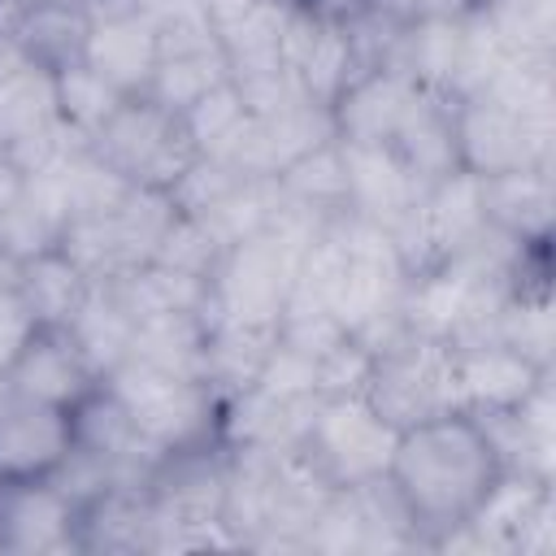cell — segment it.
Instances as JSON below:
<instances>
[{
	"label": "cell",
	"instance_id": "obj_1",
	"mask_svg": "<svg viewBox=\"0 0 556 556\" xmlns=\"http://www.w3.org/2000/svg\"><path fill=\"white\" fill-rule=\"evenodd\" d=\"M504 473L478 417L452 408L404 426L387 465V482L408 513L417 547H434L456 534Z\"/></svg>",
	"mask_w": 556,
	"mask_h": 556
},
{
	"label": "cell",
	"instance_id": "obj_2",
	"mask_svg": "<svg viewBox=\"0 0 556 556\" xmlns=\"http://www.w3.org/2000/svg\"><path fill=\"white\" fill-rule=\"evenodd\" d=\"M104 387L117 395L130 426L165 456L222 443L226 395L200 374H174L126 356L104 374Z\"/></svg>",
	"mask_w": 556,
	"mask_h": 556
},
{
	"label": "cell",
	"instance_id": "obj_3",
	"mask_svg": "<svg viewBox=\"0 0 556 556\" xmlns=\"http://www.w3.org/2000/svg\"><path fill=\"white\" fill-rule=\"evenodd\" d=\"M395 439L400 430L365 395H330L313 404L295 452L313 465V473L326 486L352 491V486L387 478Z\"/></svg>",
	"mask_w": 556,
	"mask_h": 556
},
{
	"label": "cell",
	"instance_id": "obj_4",
	"mask_svg": "<svg viewBox=\"0 0 556 556\" xmlns=\"http://www.w3.org/2000/svg\"><path fill=\"white\" fill-rule=\"evenodd\" d=\"M87 148L130 187H148V191H169L200 156L182 117L156 104L152 96H122V104L104 117V126L87 139Z\"/></svg>",
	"mask_w": 556,
	"mask_h": 556
},
{
	"label": "cell",
	"instance_id": "obj_5",
	"mask_svg": "<svg viewBox=\"0 0 556 556\" xmlns=\"http://www.w3.org/2000/svg\"><path fill=\"white\" fill-rule=\"evenodd\" d=\"M491 552V556H547L556 547V486L530 473H500L473 517L439 543V552Z\"/></svg>",
	"mask_w": 556,
	"mask_h": 556
},
{
	"label": "cell",
	"instance_id": "obj_6",
	"mask_svg": "<svg viewBox=\"0 0 556 556\" xmlns=\"http://www.w3.org/2000/svg\"><path fill=\"white\" fill-rule=\"evenodd\" d=\"M365 400L395 426H417L426 417L452 413V343L421 339V334H395L387 348L374 352V369L365 382Z\"/></svg>",
	"mask_w": 556,
	"mask_h": 556
},
{
	"label": "cell",
	"instance_id": "obj_7",
	"mask_svg": "<svg viewBox=\"0 0 556 556\" xmlns=\"http://www.w3.org/2000/svg\"><path fill=\"white\" fill-rule=\"evenodd\" d=\"M460 169L486 178L508 169H552L556 122H530L486 96H465L452 109Z\"/></svg>",
	"mask_w": 556,
	"mask_h": 556
},
{
	"label": "cell",
	"instance_id": "obj_8",
	"mask_svg": "<svg viewBox=\"0 0 556 556\" xmlns=\"http://www.w3.org/2000/svg\"><path fill=\"white\" fill-rule=\"evenodd\" d=\"M74 452V413L0 387V482L52 478Z\"/></svg>",
	"mask_w": 556,
	"mask_h": 556
},
{
	"label": "cell",
	"instance_id": "obj_9",
	"mask_svg": "<svg viewBox=\"0 0 556 556\" xmlns=\"http://www.w3.org/2000/svg\"><path fill=\"white\" fill-rule=\"evenodd\" d=\"M547 374L552 369L526 361L521 352H513L491 334L452 343V391H456V408L469 417L517 408Z\"/></svg>",
	"mask_w": 556,
	"mask_h": 556
},
{
	"label": "cell",
	"instance_id": "obj_10",
	"mask_svg": "<svg viewBox=\"0 0 556 556\" xmlns=\"http://www.w3.org/2000/svg\"><path fill=\"white\" fill-rule=\"evenodd\" d=\"M0 552L61 556L78 552V504L52 482H0Z\"/></svg>",
	"mask_w": 556,
	"mask_h": 556
},
{
	"label": "cell",
	"instance_id": "obj_11",
	"mask_svg": "<svg viewBox=\"0 0 556 556\" xmlns=\"http://www.w3.org/2000/svg\"><path fill=\"white\" fill-rule=\"evenodd\" d=\"M421 96H426V87H417L408 74H400L391 65H369L330 104L334 139L391 148L395 135L404 130V122L417 113Z\"/></svg>",
	"mask_w": 556,
	"mask_h": 556
},
{
	"label": "cell",
	"instance_id": "obj_12",
	"mask_svg": "<svg viewBox=\"0 0 556 556\" xmlns=\"http://www.w3.org/2000/svg\"><path fill=\"white\" fill-rule=\"evenodd\" d=\"M156 17L135 4H91L83 61L122 96H143L156 70Z\"/></svg>",
	"mask_w": 556,
	"mask_h": 556
},
{
	"label": "cell",
	"instance_id": "obj_13",
	"mask_svg": "<svg viewBox=\"0 0 556 556\" xmlns=\"http://www.w3.org/2000/svg\"><path fill=\"white\" fill-rule=\"evenodd\" d=\"M0 382H4V391H17L26 400L74 408L100 387V374L78 352V343L70 339L65 326H35V334L22 343V352L13 356V365L4 369Z\"/></svg>",
	"mask_w": 556,
	"mask_h": 556
},
{
	"label": "cell",
	"instance_id": "obj_14",
	"mask_svg": "<svg viewBox=\"0 0 556 556\" xmlns=\"http://www.w3.org/2000/svg\"><path fill=\"white\" fill-rule=\"evenodd\" d=\"M504 473H530L539 482H556V382L552 374L508 413L478 417Z\"/></svg>",
	"mask_w": 556,
	"mask_h": 556
},
{
	"label": "cell",
	"instance_id": "obj_15",
	"mask_svg": "<svg viewBox=\"0 0 556 556\" xmlns=\"http://www.w3.org/2000/svg\"><path fill=\"white\" fill-rule=\"evenodd\" d=\"M343 165H348V213L369 217L378 226H395L417 195L426 191V182L400 161L395 148H378V143H343Z\"/></svg>",
	"mask_w": 556,
	"mask_h": 556
},
{
	"label": "cell",
	"instance_id": "obj_16",
	"mask_svg": "<svg viewBox=\"0 0 556 556\" xmlns=\"http://www.w3.org/2000/svg\"><path fill=\"white\" fill-rule=\"evenodd\" d=\"M482 217L491 230L517 243H552L556 213V178L552 169H508L478 178Z\"/></svg>",
	"mask_w": 556,
	"mask_h": 556
},
{
	"label": "cell",
	"instance_id": "obj_17",
	"mask_svg": "<svg viewBox=\"0 0 556 556\" xmlns=\"http://www.w3.org/2000/svg\"><path fill=\"white\" fill-rule=\"evenodd\" d=\"M61 130L52 70L22 61L0 78V152H13L39 135ZM74 135V130H70Z\"/></svg>",
	"mask_w": 556,
	"mask_h": 556
},
{
	"label": "cell",
	"instance_id": "obj_18",
	"mask_svg": "<svg viewBox=\"0 0 556 556\" xmlns=\"http://www.w3.org/2000/svg\"><path fill=\"white\" fill-rule=\"evenodd\" d=\"M65 330L78 343V352L91 361V369L104 378L113 365H122L130 356L135 313L126 308V300L117 295L113 282H91V291L83 295V304L65 321Z\"/></svg>",
	"mask_w": 556,
	"mask_h": 556
},
{
	"label": "cell",
	"instance_id": "obj_19",
	"mask_svg": "<svg viewBox=\"0 0 556 556\" xmlns=\"http://www.w3.org/2000/svg\"><path fill=\"white\" fill-rule=\"evenodd\" d=\"M278 343V326H252V321H222L208 317V339H204V378L222 391H248L269 361Z\"/></svg>",
	"mask_w": 556,
	"mask_h": 556
},
{
	"label": "cell",
	"instance_id": "obj_20",
	"mask_svg": "<svg viewBox=\"0 0 556 556\" xmlns=\"http://www.w3.org/2000/svg\"><path fill=\"white\" fill-rule=\"evenodd\" d=\"M17 295H22V304L35 313V321L39 326H65L74 313H78V304H83V295L91 291V278L65 256V248L56 243V248H48V252H35V256H26L22 265H17Z\"/></svg>",
	"mask_w": 556,
	"mask_h": 556
},
{
	"label": "cell",
	"instance_id": "obj_21",
	"mask_svg": "<svg viewBox=\"0 0 556 556\" xmlns=\"http://www.w3.org/2000/svg\"><path fill=\"white\" fill-rule=\"evenodd\" d=\"M452 109H456V100H452V96L426 91V96H421V104H417V113L404 122V130H400V135H395V143H391V148L400 152V161H404V165H408L426 187L460 169V161H456Z\"/></svg>",
	"mask_w": 556,
	"mask_h": 556
},
{
	"label": "cell",
	"instance_id": "obj_22",
	"mask_svg": "<svg viewBox=\"0 0 556 556\" xmlns=\"http://www.w3.org/2000/svg\"><path fill=\"white\" fill-rule=\"evenodd\" d=\"M278 178V191L287 204L317 213L321 222H334L339 213H348V165H343V148L339 139H326L317 148H308L304 156H295Z\"/></svg>",
	"mask_w": 556,
	"mask_h": 556
},
{
	"label": "cell",
	"instance_id": "obj_23",
	"mask_svg": "<svg viewBox=\"0 0 556 556\" xmlns=\"http://www.w3.org/2000/svg\"><path fill=\"white\" fill-rule=\"evenodd\" d=\"M204 339H208V313L139 317L135 321V339H130V361L204 378Z\"/></svg>",
	"mask_w": 556,
	"mask_h": 556
},
{
	"label": "cell",
	"instance_id": "obj_24",
	"mask_svg": "<svg viewBox=\"0 0 556 556\" xmlns=\"http://www.w3.org/2000/svg\"><path fill=\"white\" fill-rule=\"evenodd\" d=\"M113 287L135 313V321L156 317V313H208V278L161 265V261L135 265L130 274L113 278Z\"/></svg>",
	"mask_w": 556,
	"mask_h": 556
},
{
	"label": "cell",
	"instance_id": "obj_25",
	"mask_svg": "<svg viewBox=\"0 0 556 556\" xmlns=\"http://www.w3.org/2000/svg\"><path fill=\"white\" fill-rule=\"evenodd\" d=\"M530 122H556V56H508L478 91Z\"/></svg>",
	"mask_w": 556,
	"mask_h": 556
},
{
	"label": "cell",
	"instance_id": "obj_26",
	"mask_svg": "<svg viewBox=\"0 0 556 556\" xmlns=\"http://www.w3.org/2000/svg\"><path fill=\"white\" fill-rule=\"evenodd\" d=\"M52 87H56V117H61V126L74 130L83 143L122 104V91L109 78H100L87 61H70V65L52 70Z\"/></svg>",
	"mask_w": 556,
	"mask_h": 556
},
{
	"label": "cell",
	"instance_id": "obj_27",
	"mask_svg": "<svg viewBox=\"0 0 556 556\" xmlns=\"http://www.w3.org/2000/svg\"><path fill=\"white\" fill-rule=\"evenodd\" d=\"M491 339L508 343L526 361L552 369L556 361V326H552V291H513L508 304L495 313Z\"/></svg>",
	"mask_w": 556,
	"mask_h": 556
},
{
	"label": "cell",
	"instance_id": "obj_28",
	"mask_svg": "<svg viewBox=\"0 0 556 556\" xmlns=\"http://www.w3.org/2000/svg\"><path fill=\"white\" fill-rule=\"evenodd\" d=\"M226 78H230L226 52H222V43H213V48H200V52L161 56L143 96H152L156 104H165V109L182 113L187 104H195L204 91H213V87H217V83H226Z\"/></svg>",
	"mask_w": 556,
	"mask_h": 556
},
{
	"label": "cell",
	"instance_id": "obj_29",
	"mask_svg": "<svg viewBox=\"0 0 556 556\" xmlns=\"http://www.w3.org/2000/svg\"><path fill=\"white\" fill-rule=\"evenodd\" d=\"M178 117H182L191 143L200 148V156H217V152L243 130V122H248V104H243L235 78H226V83H217L213 91H204L195 104H187Z\"/></svg>",
	"mask_w": 556,
	"mask_h": 556
},
{
	"label": "cell",
	"instance_id": "obj_30",
	"mask_svg": "<svg viewBox=\"0 0 556 556\" xmlns=\"http://www.w3.org/2000/svg\"><path fill=\"white\" fill-rule=\"evenodd\" d=\"M369 369H374V352H369L356 334H343L334 348H326V352L313 361L317 400H330V395H365Z\"/></svg>",
	"mask_w": 556,
	"mask_h": 556
},
{
	"label": "cell",
	"instance_id": "obj_31",
	"mask_svg": "<svg viewBox=\"0 0 556 556\" xmlns=\"http://www.w3.org/2000/svg\"><path fill=\"white\" fill-rule=\"evenodd\" d=\"M35 313L22 304V295H17V287L13 291H0V378H4V369L13 365V356L22 352V343L35 334Z\"/></svg>",
	"mask_w": 556,
	"mask_h": 556
},
{
	"label": "cell",
	"instance_id": "obj_32",
	"mask_svg": "<svg viewBox=\"0 0 556 556\" xmlns=\"http://www.w3.org/2000/svg\"><path fill=\"white\" fill-rule=\"evenodd\" d=\"M473 0H369L365 13L382 17V22H395V26H408V22H426V17H456V13H469Z\"/></svg>",
	"mask_w": 556,
	"mask_h": 556
},
{
	"label": "cell",
	"instance_id": "obj_33",
	"mask_svg": "<svg viewBox=\"0 0 556 556\" xmlns=\"http://www.w3.org/2000/svg\"><path fill=\"white\" fill-rule=\"evenodd\" d=\"M195 4V13L213 26V35H222V30H230L239 17H248L261 0H191Z\"/></svg>",
	"mask_w": 556,
	"mask_h": 556
},
{
	"label": "cell",
	"instance_id": "obj_34",
	"mask_svg": "<svg viewBox=\"0 0 556 556\" xmlns=\"http://www.w3.org/2000/svg\"><path fill=\"white\" fill-rule=\"evenodd\" d=\"M365 4L369 0H313V9L330 13V17H356V13H365Z\"/></svg>",
	"mask_w": 556,
	"mask_h": 556
},
{
	"label": "cell",
	"instance_id": "obj_35",
	"mask_svg": "<svg viewBox=\"0 0 556 556\" xmlns=\"http://www.w3.org/2000/svg\"><path fill=\"white\" fill-rule=\"evenodd\" d=\"M87 4H130V0H87Z\"/></svg>",
	"mask_w": 556,
	"mask_h": 556
},
{
	"label": "cell",
	"instance_id": "obj_36",
	"mask_svg": "<svg viewBox=\"0 0 556 556\" xmlns=\"http://www.w3.org/2000/svg\"><path fill=\"white\" fill-rule=\"evenodd\" d=\"M304 4H313V0H304Z\"/></svg>",
	"mask_w": 556,
	"mask_h": 556
}]
</instances>
